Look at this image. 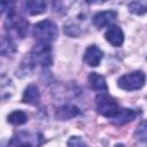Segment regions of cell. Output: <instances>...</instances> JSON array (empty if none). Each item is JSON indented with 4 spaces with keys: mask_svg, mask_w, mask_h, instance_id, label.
<instances>
[{
    "mask_svg": "<svg viewBox=\"0 0 147 147\" xmlns=\"http://www.w3.org/2000/svg\"><path fill=\"white\" fill-rule=\"evenodd\" d=\"M117 17V13L115 10H106L99 11L93 16V24L98 29H102L105 26L110 25Z\"/></svg>",
    "mask_w": 147,
    "mask_h": 147,
    "instance_id": "obj_7",
    "label": "cell"
},
{
    "mask_svg": "<svg viewBox=\"0 0 147 147\" xmlns=\"http://www.w3.org/2000/svg\"><path fill=\"white\" fill-rule=\"evenodd\" d=\"M68 147H87L86 142L80 138V137H71L68 140Z\"/></svg>",
    "mask_w": 147,
    "mask_h": 147,
    "instance_id": "obj_19",
    "label": "cell"
},
{
    "mask_svg": "<svg viewBox=\"0 0 147 147\" xmlns=\"http://www.w3.org/2000/svg\"><path fill=\"white\" fill-rule=\"evenodd\" d=\"M29 62L31 65L38 64L41 67H49L52 64V48L49 44L38 42L30 53Z\"/></svg>",
    "mask_w": 147,
    "mask_h": 147,
    "instance_id": "obj_3",
    "label": "cell"
},
{
    "mask_svg": "<svg viewBox=\"0 0 147 147\" xmlns=\"http://www.w3.org/2000/svg\"><path fill=\"white\" fill-rule=\"evenodd\" d=\"M33 37L41 44H49L57 37L56 24L51 20H44L33 28Z\"/></svg>",
    "mask_w": 147,
    "mask_h": 147,
    "instance_id": "obj_2",
    "label": "cell"
},
{
    "mask_svg": "<svg viewBox=\"0 0 147 147\" xmlns=\"http://www.w3.org/2000/svg\"><path fill=\"white\" fill-rule=\"evenodd\" d=\"M13 6H14V3H10L8 15L6 18V25L8 26L7 29L13 30L20 38H24L29 31V22L25 18H23L22 16L17 15L15 9L11 8Z\"/></svg>",
    "mask_w": 147,
    "mask_h": 147,
    "instance_id": "obj_4",
    "label": "cell"
},
{
    "mask_svg": "<svg viewBox=\"0 0 147 147\" xmlns=\"http://www.w3.org/2000/svg\"><path fill=\"white\" fill-rule=\"evenodd\" d=\"M95 102H96L98 113L101 114L105 117L110 118V119H113L119 110V107H118L117 102L106 93L99 94L95 99Z\"/></svg>",
    "mask_w": 147,
    "mask_h": 147,
    "instance_id": "obj_5",
    "label": "cell"
},
{
    "mask_svg": "<svg viewBox=\"0 0 147 147\" xmlns=\"http://www.w3.org/2000/svg\"><path fill=\"white\" fill-rule=\"evenodd\" d=\"M102 57H103L102 51L95 45L88 46L84 53V61L90 67H98Z\"/></svg>",
    "mask_w": 147,
    "mask_h": 147,
    "instance_id": "obj_8",
    "label": "cell"
},
{
    "mask_svg": "<svg viewBox=\"0 0 147 147\" xmlns=\"http://www.w3.org/2000/svg\"><path fill=\"white\" fill-rule=\"evenodd\" d=\"M39 100H40V93H39L38 87L34 84H30L24 90L22 101L24 103H29V105H38Z\"/></svg>",
    "mask_w": 147,
    "mask_h": 147,
    "instance_id": "obj_11",
    "label": "cell"
},
{
    "mask_svg": "<svg viewBox=\"0 0 147 147\" xmlns=\"http://www.w3.org/2000/svg\"><path fill=\"white\" fill-rule=\"evenodd\" d=\"M88 83L90 86L94 90V91H99V92H107L108 87H107V83L103 76L96 74V72H91L88 76Z\"/></svg>",
    "mask_w": 147,
    "mask_h": 147,
    "instance_id": "obj_14",
    "label": "cell"
},
{
    "mask_svg": "<svg viewBox=\"0 0 147 147\" xmlns=\"http://www.w3.org/2000/svg\"><path fill=\"white\" fill-rule=\"evenodd\" d=\"M138 116V113L133 109H127V108H119L118 113L116 114V116L113 118V122L116 125H123L126 124L131 121H133L136 117Z\"/></svg>",
    "mask_w": 147,
    "mask_h": 147,
    "instance_id": "obj_10",
    "label": "cell"
},
{
    "mask_svg": "<svg viewBox=\"0 0 147 147\" xmlns=\"http://www.w3.org/2000/svg\"><path fill=\"white\" fill-rule=\"evenodd\" d=\"M42 141V134L39 132L20 131L9 140L7 147H40Z\"/></svg>",
    "mask_w": 147,
    "mask_h": 147,
    "instance_id": "obj_1",
    "label": "cell"
},
{
    "mask_svg": "<svg viewBox=\"0 0 147 147\" xmlns=\"http://www.w3.org/2000/svg\"><path fill=\"white\" fill-rule=\"evenodd\" d=\"M79 109L76 107V106H72V105H65V106H62L60 108H57L56 113H55V116L57 119L60 121H65V119H70L72 117H76L79 115Z\"/></svg>",
    "mask_w": 147,
    "mask_h": 147,
    "instance_id": "obj_12",
    "label": "cell"
},
{
    "mask_svg": "<svg viewBox=\"0 0 147 147\" xmlns=\"http://www.w3.org/2000/svg\"><path fill=\"white\" fill-rule=\"evenodd\" d=\"M8 122L14 125H22L28 122V115L22 110H15L8 116Z\"/></svg>",
    "mask_w": 147,
    "mask_h": 147,
    "instance_id": "obj_16",
    "label": "cell"
},
{
    "mask_svg": "<svg viewBox=\"0 0 147 147\" xmlns=\"http://www.w3.org/2000/svg\"><path fill=\"white\" fill-rule=\"evenodd\" d=\"M15 51H16V47H15V44L13 42V40L9 37L3 36L1 39V46H0L1 55L9 56V55H13L15 53Z\"/></svg>",
    "mask_w": 147,
    "mask_h": 147,
    "instance_id": "obj_15",
    "label": "cell"
},
{
    "mask_svg": "<svg viewBox=\"0 0 147 147\" xmlns=\"http://www.w3.org/2000/svg\"><path fill=\"white\" fill-rule=\"evenodd\" d=\"M24 8L30 15H39L46 10L47 3L42 0H29L24 2Z\"/></svg>",
    "mask_w": 147,
    "mask_h": 147,
    "instance_id": "obj_13",
    "label": "cell"
},
{
    "mask_svg": "<svg viewBox=\"0 0 147 147\" xmlns=\"http://www.w3.org/2000/svg\"><path fill=\"white\" fill-rule=\"evenodd\" d=\"M127 8L132 14L142 15L147 13V1H132L129 3Z\"/></svg>",
    "mask_w": 147,
    "mask_h": 147,
    "instance_id": "obj_17",
    "label": "cell"
},
{
    "mask_svg": "<svg viewBox=\"0 0 147 147\" xmlns=\"http://www.w3.org/2000/svg\"><path fill=\"white\" fill-rule=\"evenodd\" d=\"M105 37H106L107 41L110 42L115 47L122 46V44L124 41V33H123L122 29L117 25H110L108 28V30L106 31Z\"/></svg>",
    "mask_w": 147,
    "mask_h": 147,
    "instance_id": "obj_9",
    "label": "cell"
},
{
    "mask_svg": "<svg viewBox=\"0 0 147 147\" xmlns=\"http://www.w3.org/2000/svg\"><path fill=\"white\" fill-rule=\"evenodd\" d=\"M145 74L142 71H132L130 74L123 75L118 79V86L125 91H136L145 85Z\"/></svg>",
    "mask_w": 147,
    "mask_h": 147,
    "instance_id": "obj_6",
    "label": "cell"
},
{
    "mask_svg": "<svg viewBox=\"0 0 147 147\" xmlns=\"http://www.w3.org/2000/svg\"><path fill=\"white\" fill-rule=\"evenodd\" d=\"M134 137L139 141H141L144 144H147V121L141 122L137 126V129L134 131Z\"/></svg>",
    "mask_w": 147,
    "mask_h": 147,
    "instance_id": "obj_18",
    "label": "cell"
}]
</instances>
